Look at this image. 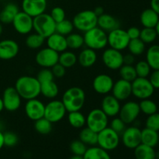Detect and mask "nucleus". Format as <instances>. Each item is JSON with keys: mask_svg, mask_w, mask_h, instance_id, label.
<instances>
[{"mask_svg": "<svg viewBox=\"0 0 159 159\" xmlns=\"http://www.w3.org/2000/svg\"><path fill=\"white\" fill-rule=\"evenodd\" d=\"M16 32L21 35H28L34 30V17L23 11H20L12 22Z\"/></svg>", "mask_w": 159, "mask_h": 159, "instance_id": "11", "label": "nucleus"}, {"mask_svg": "<svg viewBox=\"0 0 159 159\" xmlns=\"http://www.w3.org/2000/svg\"><path fill=\"white\" fill-rule=\"evenodd\" d=\"M145 126L147 128L159 131V113H155L148 116L145 121Z\"/></svg>", "mask_w": 159, "mask_h": 159, "instance_id": "47", "label": "nucleus"}, {"mask_svg": "<svg viewBox=\"0 0 159 159\" xmlns=\"http://www.w3.org/2000/svg\"><path fill=\"white\" fill-rule=\"evenodd\" d=\"M59 53L49 48H44L37 51L35 56L36 63L41 68H51L58 63Z\"/></svg>", "mask_w": 159, "mask_h": 159, "instance_id": "13", "label": "nucleus"}, {"mask_svg": "<svg viewBox=\"0 0 159 159\" xmlns=\"http://www.w3.org/2000/svg\"><path fill=\"white\" fill-rule=\"evenodd\" d=\"M132 95L137 99H149L155 93V88L152 86L148 78L137 77L131 82Z\"/></svg>", "mask_w": 159, "mask_h": 159, "instance_id": "9", "label": "nucleus"}, {"mask_svg": "<svg viewBox=\"0 0 159 159\" xmlns=\"http://www.w3.org/2000/svg\"><path fill=\"white\" fill-rule=\"evenodd\" d=\"M134 150L136 159H156V152L150 146L141 144Z\"/></svg>", "mask_w": 159, "mask_h": 159, "instance_id": "33", "label": "nucleus"}, {"mask_svg": "<svg viewBox=\"0 0 159 159\" xmlns=\"http://www.w3.org/2000/svg\"><path fill=\"white\" fill-rule=\"evenodd\" d=\"M85 93L82 88L73 86L65 90L62 95L61 101L67 112L79 111L85 103Z\"/></svg>", "mask_w": 159, "mask_h": 159, "instance_id": "2", "label": "nucleus"}, {"mask_svg": "<svg viewBox=\"0 0 159 159\" xmlns=\"http://www.w3.org/2000/svg\"><path fill=\"white\" fill-rule=\"evenodd\" d=\"M34 30L46 39L55 33L56 23L50 14L43 12L34 17Z\"/></svg>", "mask_w": 159, "mask_h": 159, "instance_id": "5", "label": "nucleus"}, {"mask_svg": "<svg viewBox=\"0 0 159 159\" xmlns=\"http://www.w3.org/2000/svg\"><path fill=\"white\" fill-rule=\"evenodd\" d=\"M140 113L139 103L134 101H127L121 106L118 116L127 125L134 123Z\"/></svg>", "mask_w": 159, "mask_h": 159, "instance_id": "15", "label": "nucleus"}, {"mask_svg": "<svg viewBox=\"0 0 159 159\" xmlns=\"http://www.w3.org/2000/svg\"><path fill=\"white\" fill-rule=\"evenodd\" d=\"M108 124L109 117L101 109H93L86 116V127L96 133L108 127Z\"/></svg>", "mask_w": 159, "mask_h": 159, "instance_id": "8", "label": "nucleus"}, {"mask_svg": "<svg viewBox=\"0 0 159 159\" xmlns=\"http://www.w3.org/2000/svg\"><path fill=\"white\" fill-rule=\"evenodd\" d=\"M3 138H4V146H6V147L12 148L15 147L18 144V136L14 132H5V133H3Z\"/></svg>", "mask_w": 159, "mask_h": 159, "instance_id": "46", "label": "nucleus"}, {"mask_svg": "<svg viewBox=\"0 0 159 159\" xmlns=\"http://www.w3.org/2000/svg\"><path fill=\"white\" fill-rule=\"evenodd\" d=\"M127 33L128 37H130V40L133 39H137L140 37V34H141V30L137 26H131L127 30Z\"/></svg>", "mask_w": 159, "mask_h": 159, "instance_id": "53", "label": "nucleus"}, {"mask_svg": "<svg viewBox=\"0 0 159 159\" xmlns=\"http://www.w3.org/2000/svg\"><path fill=\"white\" fill-rule=\"evenodd\" d=\"M20 51V46L16 40L5 39L0 41V59L12 60L16 57Z\"/></svg>", "mask_w": 159, "mask_h": 159, "instance_id": "20", "label": "nucleus"}, {"mask_svg": "<svg viewBox=\"0 0 159 159\" xmlns=\"http://www.w3.org/2000/svg\"><path fill=\"white\" fill-rule=\"evenodd\" d=\"M139 107L141 113L147 116L157 113V110H158L157 104L150 99H141V102H139Z\"/></svg>", "mask_w": 159, "mask_h": 159, "instance_id": "41", "label": "nucleus"}, {"mask_svg": "<svg viewBox=\"0 0 159 159\" xmlns=\"http://www.w3.org/2000/svg\"><path fill=\"white\" fill-rule=\"evenodd\" d=\"M68 48L71 50H79L85 45L83 35L78 33H71L66 37Z\"/></svg>", "mask_w": 159, "mask_h": 159, "instance_id": "37", "label": "nucleus"}, {"mask_svg": "<svg viewBox=\"0 0 159 159\" xmlns=\"http://www.w3.org/2000/svg\"><path fill=\"white\" fill-rule=\"evenodd\" d=\"M159 142L158 131L145 127L141 130V144L155 148Z\"/></svg>", "mask_w": 159, "mask_h": 159, "instance_id": "29", "label": "nucleus"}, {"mask_svg": "<svg viewBox=\"0 0 159 159\" xmlns=\"http://www.w3.org/2000/svg\"><path fill=\"white\" fill-rule=\"evenodd\" d=\"M79 139L89 146L97 145L98 133L93 131L87 127H84L79 132Z\"/></svg>", "mask_w": 159, "mask_h": 159, "instance_id": "32", "label": "nucleus"}, {"mask_svg": "<svg viewBox=\"0 0 159 159\" xmlns=\"http://www.w3.org/2000/svg\"><path fill=\"white\" fill-rule=\"evenodd\" d=\"M97 22L98 16L94 11L89 9L80 11L73 17L72 20L75 29L83 33L97 26Z\"/></svg>", "mask_w": 159, "mask_h": 159, "instance_id": "4", "label": "nucleus"}, {"mask_svg": "<svg viewBox=\"0 0 159 159\" xmlns=\"http://www.w3.org/2000/svg\"><path fill=\"white\" fill-rule=\"evenodd\" d=\"M149 81L152 83V86L157 89H159V69L154 70V71L150 74Z\"/></svg>", "mask_w": 159, "mask_h": 159, "instance_id": "52", "label": "nucleus"}, {"mask_svg": "<svg viewBox=\"0 0 159 159\" xmlns=\"http://www.w3.org/2000/svg\"><path fill=\"white\" fill-rule=\"evenodd\" d=\"M78 62V57L73 51H66L59 54L58 63L63 65L65 68H71Z\"/></svg>", "mask_w": 159, "mask_h": 159, "instance_id": "35", "label": "nucleus"}, {"mask_svg": "<svg viewBox=\"0 0 159 159\" xmlns=\"http://www.w3.org/2000/svg\"><path fill=\"white\" fill-rule=\"evenodd\" d=\"M102 61L108 69L119 70L124 65V54L121 51L113 48H107L104 50L102 54Z\"/></svg>", "mask_w": 159, "mask_h": 159, "instance_id": "12", "label": "nucleus"}, {"mask_svg": "<svg viewBox=\"0 0 159 159\" xmlns=\"http://www.w3.org/2000/svg\"><path fill=\"white\" fill-rule=\"evenodd\" d=\"M75 27L72 21L69 20H64L59 23H56V33L67 37L73 32Z\"/></svg>", "mask_w": 159, "mask_h": 159, "instance_id": "42", "label": "nucleus"}, {"mask_svg": "<svg viewBox=\"0 0 159 159\" xmlns=\"http://www.w3.org/2000/svg\"><path fill=\"white\" fill-rule=\"evenodd\" d=\"M155 30H156L157 34H158V37H159V20H158V23H157L156 26L155 27Z\"/></svg>", "mask_w": 159, "mask_h": 159, "instance_id": "60", "label": "nucleus"}, {"mask_svg": "<svg viewBox=\"0 0 159 159\" xmlns=\"http://www.w3.org/2000/svg\"><path fill=\"white\" fill-rule=\"evenodd\" d=\"M135 62V56L130 53L126 54L124 55V65H134Z\"/></svg>", "mask_w": 159, "mask_h": 159, "instance_id": "54", "label": "nucleus"}, {"mask_svg": "<svg viewBox=\"0 0 159 159\" xmlns=\"http://www.w3.org/2000/svg\"><path fill=\"white\" fill-rule=\"evenodd\" d=\"M3 33V24L0 22V36Z\"/></svg>", "mask_w": 159, "mask_h": 159, "instance_id": "61", "label": "nucleus"}, {"mask_svg": "<svg viewBox=\"0 0 159 159\" xmlns=\"http://www.w3.org/2000/svg\"><path fill=\"white\" fill-rule=\"evenodd\" d=\"M83 159H111L109 152L104 150L98 145L91 146L87 148L83 155Z\"/></svg>", "mask_w": 159, "mask_h": 159, "instance_id": "30", "label": "nucleus"}, {"mask_svg": "<svg viewBox=\"0 0 159 159\" xmlns=\"http://www.w3.org/2000/svg\"><path fill=\"white\" fill-rule=\"evenodd\" d=\"M159 20V15L152 8L146 9L140 16V21L143 27L155 28Z\"/></svg>", "mask_w": 159, "mask_h": 159, "instance_id": "27", "label": "nucleus"}, {"mask_svg": "<svg viewBox=\"0 0 159 159\" xmlns=\"http://www.w3.org/2000/svg\"><path fill=\"white\" fill-rule=\"evenodd\" d=\"M135 71H136L137 76L140 78H148L151 74L150 65L148 64L146 61H140L137 62L134 66Z\"/></svg>", "mask_w": 159, "mask_h": 159, "instance_id": "44", "label": "nucleus"}, {"mask_svg": "<svg viewBox=\"0 0 159 159\" xmlns=\"http://www.w3.org/2000/svg\"><path fill=\"white\" fill-rule=\"evenodd\" d=\"M130 39L125 30L116 28L107 34V43L110 48L122 51L127 49Z\"/></svg>", "mask_w": 159, "mask_h": 159, "instance_id": "10", "label": "nucleus"}, {"mask_svg": "<svg viewBox=\"0 0 159 159\" xmlns=\"http://www.w3.org/2000/svg\"><path fill=\"white\" fill-rule=\"evenodd\" d=\"M53 124L45 117H42L34 121V129L41 135H48L52 130Z\"/></svg>", "mask_w": 159, "mask_h": 159, "instance_id": "38", "label": "nucleus"}, {"mask_svg": "<svg viewBox=\"0 0 159 159\" xmlns=\"http://www.w3.org/2000/svg\"><path fill=\"white\" fill-rule=\"evenodd\" d=\"M45 104L37 98L26 100L24 107L25 113L28 119L36 121L44 116Z\"/></svg>", "mask_w": 159, "mask_h": 159, "instance_id": "17", "label": "nucleus"}, {"mask_svg": "<svg viewBox=\"0 0 159 159\" xmlns=\"http://www.w3.org/2000/svg\"><path fill=\"white\" fill-rule=\"evenodd\" d=\"M151 8L159 15V0H151Z\"/></svg>", "mask_w": 159, "mask_h": 159, "instance_id": "55", "label": "nucleus"}, {"mask_svg": "<svg viewBox=\"0 0 159 159\" xmlns=\"http://www.w3.org/2000/svg\"><path fill=\"white\" fill-rule=\"evenodd\" d=\"M4 147V138H3V132L0 130V150Z\"/></svg>", "mask_w": 159, "mask_h": 159, "instance_id": "57", "label": "nucleus"}, {"mask_svg": "<svg viewBox=\"0 0 159 159\" xmlns=\"http://www.w3.org/2000/svg\"><path fill=\"white\" fill-rule=\"evenodd\" d=\"M84 43L86 48L94 51H100L108 45L107 33L98 26L84 33Z\"/></svg>", "mask_w": 159, "mask_h": 159, "instance_id": "3", "label": "nucleus"}, {"mask_svg": "<svg viewBox=\"0 0 159 159\" xmlns=\"http://www.w3.org/2000/svg\"><path fill=\"white\" fill-rule=\"evenodd\" d=\"M1 9H1V7H0V12H1Z\"/></svg>", "mask_w": 159, "mask_h": 159, "instance_id": "63", "label": "nucleus"}, {"mask_svg": "<svg viewBox=\"0 0 159 159\" xmlns=\"http://www.w3.org/2000/svg\"><path fill=\"white\" fill-rule=\"evenodd\" d=\"M59 88L54 80L40 83V95L46 99H54L58 96Z\"/></svg>", "mask_w": 159, "mask_h": 159, "instance_id": "28", "label": "nucleus"}, {"mask_svg": "<svg viewBox=\"0 0 159 159\" xmlns=\"http://www.w3.org/2000/svg\"><path fill=\"white\" fill-rule=\"evenodd\" d=\"M50 15L52 17L53 20L55 21L56 23L65 20V17H66L65 11L64 10L63 8L60 7V6H55V7L51 9Z\"/></svg>", "mask_w": 159, "mask_h": 159, "instance_id": "50", "label": "nucleus"}, {"mask_svg": "<svg viewBox=\"0 0 159 159\" xmlns=\"http://www.w3.org/2000/svg\"><path fill=\"white\" fill-rule=\"evenodd\" d=\"M157 37H158V34L155 28L144 27L142 30H141L139 38L145 44H149V43H153L156 40Z\"/></svg>", "mask_w": 159, "mask_h": 159, "instance_id": "43", "label": "nucleus"}, {"mask_svg": "<svg viewBox=\"0 0 159 159\" xmlns=\"http://www.w3.org/2000/svg\"><path fill=\"white\" fill-rule=\"evenodd\" d=\"M87 145L84 144L82 141L79 139L71 141L70 144V151L74 155H79V156H83L85 152L87 150Z\"/></svg>", "mask_w": 159, "mask_h": 159, "instance_id": "45", "label": "nucleus"}, {"mask_svg": "<svg viewBox=\"0 0 159 159\" xmlns=\"http://www.w3.org/2000/svg\"><path fill=\"white\" fill-rule=\"evenodd\" d=\"M51 69L54 78H57V79H61V78L64 77L65 73H66V68L59 63L54 65Z\"/></svg>", "mask_w": 159, "mask_h": 159, "instance_id": "51", "label": "nucleus"}, {"mask_svg": "<svg viewBox=\"0 0 159 159\" xmlns=\"http://www.w3.org/2000/svg\"><path fill=\"white\" fill-rule=\"evenodd\" d=\"M22 11L32 17L43 13L48 7V0H23Z\"/></svg>", "mask_w": 159, "mask_h": 159, "instance_id": "19", "label": "nucleus"}, {"mask_svg": "<svg viewBox=\"0 0 159 159\" xmlns=\"http://www.w3.org/2000/svg\"><path fill=\"white\" fill-rule=\"evenodd\" d=\"M120 135L123 144L127 148L134 149L141 144V130L136 126L126 127Z\"/></svg>", "mask_w": 159, "mask_h": 159, "instance_id": "16", "label": "nucleus"}, {"mask_svg": "<svg viewBox=\"0 0 159 159\" xmlns=\"http://www.w3.org/2000/svg\"><path fill=\"white\" fill-rule=\"evenodd\" d=\"M145 43L142 41L140 38L133 39L130 40L129 44L127 46V49L129 50V53L133 55L140 56L145 51Z\"/></svg>", "mask_w": 159, "mask_h": 159, "instance_id": "39", "label": "nucleus"}, {"mask_svg": "<svg viewBox=\"0 0 159 159\" xmlns=\"http://www.w3.org/2000/svg\"><path fill=\"white\" fill-rule=\"evenodd\" d=\"M97 26L105 32L109 33L116 28H119L120 25L119 20L116 17L110 14L103 13L98 17Z\"/></svg>", "mask_w": 159, "mask_h": 159, "instance_id": "25", "label": "nucleus"}, {"mask_svg": "<svg viewBox=\"0 0 159 159\" xmlns=\"http://www.w3.org/2000/svg\"><path fill=\"white\" fill-rule=\"evenodd\" d=\"M156 159H159V152H156Z\"/></svg>", "mask_w": 159, "mask_h": 159, "instance_id": "62", "label": "nucleus"}, {"mask_svg": "<svg viewBox=\"0 0 159 159\" xmlns=\"http://www.w3.org/2000/svg\"><path fill=\"white\" fill-rule=\"evenodd\" d=\"M120 79L132 82L138 76L134 65H123L119 69Z\"/></svg>", "mask_w": 159, "mask_h": 159, "instance_id": "40", "label": "nucleus"}, {"mask_svg": "<svg viewBox=\"0 0 159 159\" xmlns=\"http://www.w3.org/2000/svg\"><path fill=\"white\" fill-rule=\"evenodd\" d=\"M2 99L5 110L9 112H15L20 109L23 99L15 87H8L3 92Z\"/></svg>", "mask_w": 159, "mask_h": 159, "instance_id": "14", "label": "nucleus"}, {"mask_svg": "<svg viewBox=\"0 0 159 159\" xmlns=\"http://www.w3.org/2000/svg\"><path fill=\"white\" fill-rule=\"evenodd\" d=\"M146 61L153 70L159 69V45L154 44L146 52Z\"/></svg>", "mask_w": 159, "mask_h": 159, "instance_id": "34", "label": "nucleus"}, {"mask_svg": "<svg viewBox=\"0 0 159 159\" xmlns=\"http://www.w3.org/2000/svg\"><path fill=\"white\" fill-rule=\"evenodd\" d=\"M67 110L61 100L51 99L45 105L44 116L52 124L60 122L66 116Z\"/></svg>", "mask_w": 159, "mask_h": 159, "instance_id": "7", "label": "nucleus"}, {"mask_svg": "<svg viewBox=\"0 0 159 159\" xmlns=\"http://www.w3.org/2000/svg\"><path fill=\"white\" fill-rule=\"evenodd\" d=\"M68 121L70 126L75 129H82L86 124V116L80 111L68 112Z\"/></svg>", "mask_w": 159, "mask_h": 159, "instance_id": "31", "label": "nucleus"}, {"mask_svg": "<svg viewBox=\"0 0 159 159\" xmlns=\"http://www.w3.org/2000/svg\"><path fill=\"white\" fill-rule=\"evenodd\" d=\"M114 81L113 78L107 74H99L93 81V88L99 95L110 94L113 89Z\"/></svg>", "mask_w": 159, "mask_h": 159, "instance_id": "18", "label": "nucleus"}, {"mask_svg": "<svg viewBox=\"0 0 159 159\" xmlns=\"http://www.w3.org/2000/svg\"><path fill=\"white\" fill-rule=\"evenodd\" d=\"M4 110V106H3V102L2 97H0V113L2 112V110Z\"/></svg>", "mask_w": 159, "mask_h": 159, "instance_id": "58", "label": "nucleus"}, {"mask_svg": "<svg viewBox=\"0 0 159 159\" xmlns=\"http://www.w3.org/2000/svg\"><path fill=\"white\" fill-rule=\"evenodd\" d=\"M120 107V101L118 100L112 94L105 95L101 102L100 109L109 118H113L118 116Z\"/></svg>", "mask_w": 159, "mask_h": 159, "instance_id": "21", "label": "nucleus"}, {"mask_svg": "<svg viewBox=\"0 0 159 159\" xmlns=\"http://www.w3.org/2000/svg\"><path fill=\"white\" fill-rule=\"evenodd\" d=\"M69 159H83V157L79 156V155H73V156H71Z\"/></svg>", "mask_w": 159, "mask_h": 159, "instance_id": "59", "label": "nucleus"}, {"mask_svg": "<svg viewBox=\"0 0 159 159\" xmlns=\"http://www.w3.org/2000/svg\"><path fill=\"white\" fill-rule=\"evenodd\" d=\"M46 43L48 48L54 50L59 54L68 50L66 37L56 32L46 38Z\"/></svg>", "mask_w": 159, "mask_h": 159, "instance_id": "23", "label": "nucleus"}, {"mask_svg": "<svg viewBox=\"0 0 159 159\" xmlns=\"http://www.w3.org/2000/svg\"><path fill=\"white\" fill-rule=\"evenodd\" d=\"M14 87L25 100L35 99L40 95V82L34 76H21L16 80Z\"/></svg>", "mask_w": 159, "mask_h": 159, "instance_id": "1", "label": "nucleus"}, {"mask_svg": "<svg viewBox=\"0 0 159 159\" xmlns=\"http://www.w3.org/2000/svg\"><path fill=\"white\" fill-rule=\"evenodd\" d=\"M78 57V62L82 68H89L93 67L97 61L96 51L86 48L81 51Z\"/></svg>", "mask_w": 159, "mask_h": 159, "instance_id": "24", "label": "nucleus"}, {"mask_svg": "<svg viewBox=\"0 0 159 159\" xmlns=\"http://www.w3.org/2000/svg\"><path fill=\"white\" fill-rule=\"evenodd\" d=\"M37 79H38L40 83H43V82H48V81L54 80V76L51 68H42V69L40 70L39 72L37 73Z\"/></svg>", "mask_w": 159, "mask_h": 159, "instance_id": "49", "label": "nucleus"}, {"mask_svg": "<svg viewBox=\"0 0 159 159\" xmlns=\"http://www.w3.org/2000/svg\"><path fill=\"white\" fill-rule=\"evenodd\" d=\"M126 126L127 124L119 116H115V117H113L111 122H110V127L120 135L127 127Z\"/></svg>", "mask_w": 159, "mask_h": 159, "instance_id": "48", "label": "nucleus"}, {"mask_svg": "<svg viewBox=\"0 0 159 159\" xmlns=\"http://www.w3.org/2000/svg\"><path fill=\"white\" fill-rule=\"evenodd\" d=\"M112 95L119 101H125L132 95L131 82L120 79L113 84Z\"/></svg>", "mask_w": 159, "mask_h": 159, "instance_id": "22", "label": "nucleus"}, {"mask_svg": "<svg viewBox=\"0 0 159 159\" xmlns=\"http://www.w3.org/2000/svg\"><path fill=\"white\" fill-rule=\"evenodd\" d=\"M18 6L15 3H7L0 12V22L2 24L8 25L12 23L14 17L20 12Z\"/></svg>", "mask_w": 159, "mask_h": 159, "instance_id": "26", "label": "nucleus"}, {"mask_svg": "<svg viewBox=\"0 0 159 159\" xmlns=\"http://www.w3.org/2000/svg\"><path fill=\"white\" fill-rule=\"evenodd\" d=\"M120 142V135L110 127L98 133L97 145L107 152L115 150L119 146Z\"/></svg>", "mask_w": 159, "mask_h": 159, "instance_id": "6", "label": "nucleus"}, {"mask_svg": "<svg viewBox=\"0 0 159 159\" xmlns=\"http://www.w3.org/2000/svg\"><path fill=\"white\" fill-rule=\"evenodd\" d=\"M94 12L96 13V15L98 17L99 16L102 15L103 13H105V12H104V9L102 7V6H97V7L95 8L94 10Z\"/></svg>", "mask_w": 159, "mask_h": 159, "instance_id": "56", "label": "nucleus"}, {"mask_svg": "<svg viewBox=\"0 0 159 159\" xmlns=\"http://www.w3.org/2000/svg\"><path fill=\"white\" fill-rule=\"evenodd\" d=\"M46 39L37 33L29 34L26 37L25 43L26 47L31 50H37L41 48L44 43Z\"/></svg>", "mask_w": 159, "mask_h": 159, "instance_id": "36", "label": "nucleus"}]
</instances>
